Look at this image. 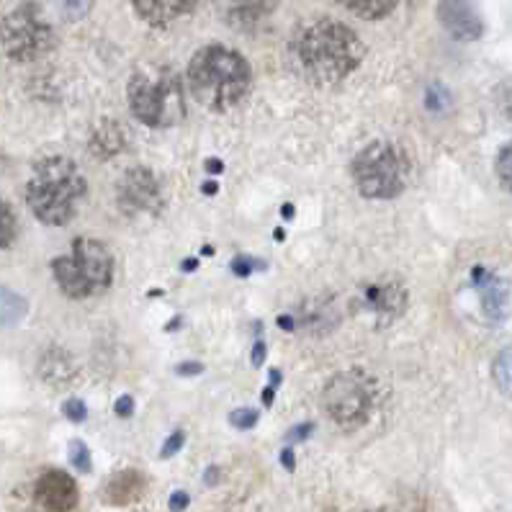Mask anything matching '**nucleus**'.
I'll return each instance as SVG.
<instances>
[{
  "label": "nucleus",
  "instance_id": "obj_1",
  "mask_svg": "<svg viewBox=\"0 0 512 512\" xmlns=\"http://www.w3.org/2000/svg\"><path fill=\"white\" fill-rule=\"evenodd\" d=\"M289 57L296 73L309 83L335 85L356 73L366 57V47L343 21L317 19L296 31Z\"/></svg>",
  "mask_w": 512,
  "mask_h": 512
},
{
  "label": "nucleus",
  "instance_id": "obj_2",
  "mask_svg": "<svg viewBox=\"0 0 512 512\" xmlns=\"http://www.w3.org/2000/svg\"><path fill=\"white\" fill-rule=\"evenodd\" d=\"M253 83L245 57L224 44H206L188 62L193 98L209 111H227L242 101Z\"/></svg>",
  "mask_w": 512,
  "mask_h": 512
},
{
  "label": "nucleus",
  "instance_id": "obj_3",
  "mask_svg": "<svg viewBox=\"0 0 512 512\" xmlns=\"http://www.w3.org/2000/svg\"><path fill=\"white\" fill-rule=\"evenodd\" d=\"M83 173L67 157H47L34 165L31 178L26 183V204L34 217L49 227H62L73 222L80 204L85 199Z\"/></svg>",
  "mask_w": 512,
  "mask_h": 512
},
{
  "label": "nucleus",
  "instance_id": "obj_4",
  "mask_svg": "<svg viewBox=\"0 0 512 512\" xmlns=\"http://www.w3.org/2000/svg\"><path fill=\"white\" fill-rule=\"evenodd\" d=\"M129 109L145 127L168 129L186 119L181 75L163 65L139 67L127 85Z\"/></svg>",
  "mask_w": 512,
  "mask_h": 512
},
{
  "label": "nucleus",
  "instance_id": "obj_5",
  "mask_svg": "<svg viewBox=\"0 0 512 512\" xmlns=\"http://www.w3.org/2000/svg\"><path fill=\"white\" fill-rule=\"evenodd\" d=\"M52 276L70 299H88L103 294L114 281V255L106 242L93 237H78L70 253L52 260Z\"/></svg>",
  "mask_w": 512,
  "mask_h": 512
},
{
  "label": "nucleus",
  "instance_id": "obj_6",
  "mask_svg": "<svg viewBox=\"0 0 512 512\" xmlns=\"http://www.w3.org/2000/svg\"><path fill=\"white\" fill-rule=\"evenodd\" d=\"M350 175L366 199H397L399 193L407 188L410 157L404 155L402 147L392 145V142H371L356 155V160L350 165Z\"/></svg>",
  "mask_w": 512,
  "mask_h": 512
},
{
  "label": "nucleus",
  "instance_id": "obj_7",
  "mask_svg": "<svg viewBox=\"0 0 512 512\" xmlns=\"http://www.w3.org/2000/svg\"><path fill=\"white\" fill-rule=\"evenodd\" d=\"M0 44L13 62H34L55 47V29L37 3H19L0 21Z\"/></svg>",
  "mask_w": 512,
  "mask_h": 512
},
{
  "label": "nucleus",
  "instance_id": "obj_8",
  "mask_svg": "<svg viewBox=\"0 0 512 512\" xmlns=\"http://www.w3.org/2000/svg\"><path fill=\"white\" fill-rule=\"evenodd\" d=\"M376 386L363 371H340L325 384L322 407L335 425L356 430L366 425L374 410Z\"/></svg>",
  "mask_w": 512,
  "mask_h": 512
},
{
  "label": "nucleus",
  "instance_id": "obj_9",
  "mask_svg": "<svg viewBox=\"0 0 512 512\" xmlns=\"http://www.w3.org/2000/svg\"><path fill=\"white\" fill-rule=\"evenodd\" d=\"M116 204H119L121 214L127 219H145L157 217L163 211L165 199L160 181L155 173L147 168H132L121 175V181L116 183Z\"/></svg>",
  "mask_w": 512,
  "mask_h": 512
},
{
  "label": "nucleus",
  "instance_id": "obj_10",
  "mask_svg": "<svg viewBox=\"0 0 512 512\" xmlns=\"http://www.w3.org/2000/svg\"><path fill=\"white\" fill-rule=\"evenodd\" d=\"M440 26L458 42H476L484 34V21L469 0H438Z\"/></svg>",
  "mask_w": 512,
  "mask_h": 512
},
{
  "label": "nucleus",
  "instance_id": "obj_11",
  "mask_svg": "<svg viewBox=\"0 0 512 512\" xmlns=\"http://www.w3.org/2000/svg\"><path fill=\"white\" fill-rule=\"evenodd\" d=\"M34 500L47 512H70L78 505V484L65 471H47L34 487Z\"/></svg>",
  "mask_w": 512,
  "mask_h": 512
},
{
  "label": "nucleus",
  "instance_id": "obj_12",
  "mask_svg": "<svg viewBox=\"0 0 512 512\" xmlns=\"http://www.w3.org/2000/svg\"><path fill=\"white\" fill-rule=\"evenodd\" d=\"M361 302L363 309L379 320V325H389L407 307V291L397 284H371L361 291Z\"/></svg>",
  "mask_w": 512,
  "mask_h": 512
},
{
  "label": "nucleus",
  "instance_id": "obj_13",
  "mask_svg": "<svg viewBox=\"0 0 512 512\" xmlns=\"http://www.w3.org/2000/svg\"><path fill=\"white\" fill-rule=\"evenodd\" d=\"M199 0H132V8L139 19L155 29H168L186 16H191Z\"/></svg>",
  "mask_w": 512,
  "mask_h": 512
},
{
  "label": "nucleus",
  "instance_id": "obj_14",
  "mask_svg": "<svg viewBox=\"0 0 512 512\" xmlns=\"http://www.w3.org/2000/svg\"><path fill=\"white\" fill-rule=\"evenodd\" d=\"M474 284L479 289V299H482V309L487 314V320H505L507 309H510V291H507L505 281L494 276V273L484 271V268H476Z\"/></svg>",
  "mask_w": 512,
  "mask_h": 512
},
{
  "label": "nucleus",
  "instance_id": "obj_15",
  "mask_svg": "<svg viewBox=\"0 0 512 512\" xmlns=\"http://www.w3.org/2000/svg\"><path fill=\"white\" fill-rule=\"evenodd\" d=\"M276 0H224V16L232 26H253L266 19Z\"/></svg>",
  "mask_w": 512,
  "mask_h": 512
},
{
  "label": "nucleus",
  "instance_id": "obj_16",
  "mask_svg": "<svg viewBox=\"0 0 512 512\" xmlns=\"http://www.w3.org/2000/svg\"><path fill=\"white\" fill-rule=\"evenodd\" d=\"M39 374L47 384L52 386H65L78 376V366L73 358L67 356L65 350H47L39 361Z\"/></svg>",
  "mask_w": 512,
  "mask_h": 512
},
{
  "label": "nucleus",
  "instance_id": "obj_17",
  "mask_svg": "<svg viewBox=\"0 0 512 512\" xmlns=\"http://www.w3.org/2000/svg\"><path fill=\"white\" fill-rule=\"evenodd\" d=\"M124 150V132L119 121H101L91 132V152L98 160H111Z\"/></svg>",
  "mask_w": 512,
  "mask_h": 512
},
{
  "label": "nucleus",
  "instance_id": "obj_18",
  "mask_svg": "<svg viewBox=\"0 0 512 512\" xmlns=\"http://www.w3.org/2000/svg\"><path fill=\"white\" fill-rule=\"evenodd\" d=\"M145 492V476L139 471H121L106 487V497L111 505H129V502L139 500Z\"/></svg>",
  "mask_w": 512,
  "mask_h": 512
},
{
  "label": "nucleus",
  "instance_id": "obj_19",
  "mask_svg": "<svg viewBox=\"0 0 512 512\" xmlns=\"http://www.w3.org/2000/svg\"><path fill=\"white\" fill-rule=\"evenodd\" d=\"M29 312V302L16 291L0 286V330L6 327H16Z\"/></svg>",
  "mask_w": 512,
  "mask_h": 512
},
{
  "label": "nucleus",
  "instance_id": "obj_20",
  "mask_svg": "<svg viewBox=\"0 0 512 512\" xmlns=\"http://www.w3.org/2000/svg\"><path fill=\"white\" fill-rule=\"evenodd\" d=\"M353 16L366 21H379L397 8L399 0H340Z\"/></svg>",
  "mask_w": 512,
  "mask_h": 512
},
{
  "label": "nucleus",
  "instance_id": "obj_21",
  "mask_svg": "<svg viewBox=\"0 0 512 512\" xmlns=\"http://www.w3.org/2000/svg\"><path fill=\"white\" fill-rule=\"evenodd\" d=\"M492 376L497 389H500L505 397L512 399V348H505L500 356L494 358Z\"/></svg>",
  "mask_w": 512,
  "mask_h": 512
},
{
  "label": "nucleus",
  "instance_id": "obj_22",
  "mask_svg": "<svg viewBox=\"0 0 512 512\" xmlns=\"http://www.w3.org/2000/svg\"><path fill=\"white\" fill-rule=\"evenodd\" d=\"M16 232H19V222H16V214H13L11 206L0 199V250L11 247V242L16 240Z\"/></svg>",
  "mask_w": 512,
  "mask_h": 512
},
{
  "label": "nucleus",
  "instance_id": "obj_23",
  "mask_svg": "<svg viewBox=\"0 0 512 512\" xmlns=\"http://www.w3.org/2000/svg\"><path fill=\"white\" fill-rule=\"evenodd\" d=\"M52 3L65 21H80L91 13L96 0H52Z\"/></svg>",
  "mask_w": 512,
  "mask_h": 512
},
{
  "label": "nucleus",
  "instance_id": "obj_24",
  "mask_svg": "<svg viewBox=\"0 0 512 512\" xmlns=\"http://www.w3.org/2000/svg\"><path fill=\"white\" fill-rule=\"evenodd\" d=\"M425 103H428L430 111H446L448 106H451V96H448V91L443 85L433 83L428 88V93H425Z\"/></svg>",
  "mask_w": 512,
  "mask_h": 512
},
{
  "label": "nucleus",
  "instance_id": "obj_25",
  "mask_svg": "<svg viewBox=\"0 0 512 512\" xmlns=\"http://www.w3.org/2000/svg\"><path fill=\"white\" fill-rule=\"evenodd\" d=\"M70 461H73L75 469L83 471V474L91 471V451H88V446H85L83 440H73V443H70Z\"/></svg>",
  "mask_w": 512,
  "mask_h": 512
},
{
  "label": "nucleus",
  "instance_id": "obj_26",
  "mask_svg": "<svg viewBox=\"0 0 512 512\" xmlns=\"http://www.w3.org/2000/svg\"><path fill=\"white\" fill-rule=\"evenodd\" d=\"M497 175H500L502 186L512 191V142L502 147V152L497 155Z\"/></svg>",
  "mask_w": 512,
  "mask_h": 512
},
{
  "label": "nucleus",
  "instance_id": "obj_27",
  "mask_svg": "<svg viewBox=\"0 0 512 512\" xmlns=\"http://www.w3.org/2000/svg\"><path fill=\"white\" fill-rule=\"evenodd\" d=\"M258 420H260V412L250 410V407H245V410H235L232 415H229V422H232V425L240 430L255 428V425H258Z\"/></svg>",
  "mask_w": 512,
  "mask_h": 512
},
{
  "label": "nucleus",
  "instance_id": "obj_28",
  "mask_svg": "<svg viewBox=\"0 0 512 512\" xmlns=\"http://www.w3.org/2000/svg\"><path fill=\"white\" fill-rule=\"evenodd\" d=\"M62 412H65L67 420L83 422V420H85V415H88V407H85L83 399L73 397V399H67V402L62 404Z\"/></svg>",
  "mask_w": 512,
  "mask_h": 512
},
{
  "label": "nucleus",
  "instance_id": "obj_29",
  "mask_svg": "<svg viewBox=\"0 0 512 512\" xmlns=\"http://www.w3.org/2000/svg\"><path fill=\"white\" fill-rule=\"evenodd\" d=\"M266 263H260V260L255 258H247V255H237L235 260H232V271H235V276H250L253 271H258V268H263Z\"/></svg>",
  "mask_w": 512,
  "mask_h": 512
},
{
  "label": "nucleus",
  "instance_id": "obj_30",
  "mask_svg": "<svg viewBox=\"0 0 512 512\" xmlns=\"http://www.w3.org/2000/svg\"><path fill=\"white\" fill-rule=\"evenodd\" d=\"M497 103H500L502 114L512 119V83H502L497 91Z\"/></svg>",
  "mask_w": 512,
  "mask_h": 512
},
{
  "label": "nucleus",
  "instance_id": "obj_31",
  "mask_svg": "<svg viewBox=\"0 0 512 512\" xmlns=\"http://www.w3.org/2000/svg\"><path fill=\"white\" fill-rule=\"evenodd\" d=\"M183 443H186V435H183L181 430H178V433L170 435V438L165 440V446H163V458L175 456V453H178V451H181V448H183Z\"/></svg>",
  "mask_w": 512,
  "mask_h": 512
},
{
  "label": "nucleus",
  "instance_id": "obj_32",
  "mask_svg": "<svg viewBox=\"0 0 512 512\" xmlns=\"http://www.w3.org/2000/svg\"><path fill=\"white\" fill-rule=\"evenodd\" d=\"M114 412L119 417H129L134 412V399L129 397V394H124V397H119L114 402Z\"/></svg>",
  "mask_w": 512,
  "mask_h": 512
},
{
  "label": "nucleus",
  "instance_id": "obj_33",
  "mask_svg": "<svg viewBox=\"0 0 512 512\" xmlns=\"http://www.w3.org/2000/svg\"><path fill=\"white\" fill-rule=\"evenodd\" d=\"M312 430H314L312 422H304V425H299V428L291 430V433L286 435V440H289V443H291V440H304L309 433H312Z\"/></svg>",
  "mask_w": 512,
  "mask_h": 512
},
{
  "label": "nucleus",
  "instance_id": "obj_34",
  "mask_svg": "<svg viewBox=\"0 0 512 512\" xmlns=\"http://www.w3.org/2000/svg\"><path fill=\"white\" fill-rule=\"evenodd\" d=\"M175 371H178L181 376H196V374H201V371H204V366H201V363H196V361H188V363H181V366L175 368Z\"/></svg>",
  "mask_w": 512,
  "mask_h": 512
},
{
  "label": "nucleus",
  "instance_id": "obj_35",
  "mask_svg": "<svg viewBox=\"0 0 512 512\" xmlns=\"http://www.w3.org/2000/svg\"><path fill=\"white\" fill-rule=\"evenodd\" d=\"M188 507V494L186 492H175L173 497H170V510L173 512H181Z\"/></svg>",
  "mask_w": 512,
  "mask_h": 512
},
{
  "label": "nucleus",
  "instance_id": "obj_36",
  "mask_svg": "<svg viewBox=\"0 0 512 512\" xmlns=\"http://www.w3.org/2000/svg\"><path fill=\"white\" fill-rule=\"evenodd\" d=\"M204 165H206V170H209L211 175H219L224 170V163H222V160H217V157H209Z\"/></svg>",
  "mask_w": 512,
  "mask_h": 512
},
{
  "label": "nucleus",
  "instance_id": "obj_37",
  "mask_svg": "<svg viewBox=\"0 0 512 512\" xmlns=\"http://www.w3.org/2000/svg\"><path fill=\"white\" fill-rule=\"evenodd\" d=\"M263 361H266V345L258 343V345H255V353H253V366L258 368Z\"/></svg>",
  "mask_w": 512,
  "mask_h": 512
},
{
  "label": "nucleus",
  "instance_id": "obj_38",
  "mask_svg": "<svg viewBox=\"0 0 512 512\" xmlns=\"http://www.w3.org/2000/svg\"><path fill=\"white\" fill-rule=\"evenodd\" d=\"M281 461H284V466L286 469H294V453L289 451V448H286V451H281Z\"/></svg>",
  "mask_w": 512,
  "mask_h": 512
},
{
  "label": "nucleus",
  "instance_id": "obj_39",
  "mask_svg": "<svg viewBox=\"0 0 512 512\" xmlns=\"http://www.w3.org/2000/svg\"><path fill=\"white\" fill-rule=\"evenodd\" d=\"M278 327H284V330H294V317H289V314L278 317Z\"/></svg>",
  "mask_w": 512,
  "mask_h": 512
},
{
  "label": "nucleus",
  "instance_id": "obj_40",
  "mask_svg": "<svg viewBox=\"0 0 512 512\" xmlns=\"http://www.w3.org/2000/svg\"><path fill=\"white\" fill-rule=\"evenodd\" d=\"M201 191H204L206 196H214V193H219V186L214 181H209V183H204V186H201Z\"/></svg>",
  "mask_w": 512,
  "mask_h": 512
},
{
  "label": "nucleus",
  "instance_id": "obj_41",
  "mask_svg": "<svg viewBox=\"0 0 512 512\" xmlns=\"http://www.w3.org/2000/svg\"><path fill=\"white\" fill-rule=\"evenodd\" d=\"M273 392H276V386L268 384V386H266V392H263V402L273 404Z\"/></svg>",
  "mask_w": 512,
  "mask_h": 512
},
{
  "label": "nucleus",
  "instance_id": "obj_42",
  "mask_svg": "<svg viewBox=\"0 0 512 512\" xmlns=\"http://www.w3.org/2000/svg\"><path fill=\"white\" fill-rule=\"evenodd\" d=\"M196 266H199V260H196V258H188V260H183V271H186V273H191L193 268H196Z\"/></svg>",
  "mask_w": 512,
  "mask_h": 512
},
{
  "label": "nucleus",
  "instance_id": "obj_43",
  "mask_svg": "<svg viewBox=\"0 0 512 512\" xmlns=\"http://www.w3.org/2000/svg\"><path fill=\"white\" fill-rule=\"evenodd\" d=\"M281 214H284L286 219H291V217H294V206H291V204H284V206H281Z\"/></svg>",
  "mask_w": 512,
  "mask_h": 512
},
{
  "label": "nucleus",
  "instance_id": "obj_44",
  "mask_svg": "<svg viewBox=\"0 0 512 512\" xmlns=\"http://www.w3.org/2000/svg\"><path fill=\"white\" fill-rule=\"evenodd\" d=\"M284 237H286V232H284V229H281V227H278V229H276V240H284Z\"/></svg>",
  "mask_w": 512,
  "mask_h": 512
},
{
  "label": "nucleus",
  "instance_id": "obj_45",
  "mask_svg": "<svg viewBox=\"0 0 512 512\" xmlns=\"http://www.w3.org/2000/svg\"><path fill=\"white\" fill-rule=\"evenodd\" d=\"M371 512H389V510H371Z\"/></svg>",
  "mask_w": 512,
  "mask_h": 512
}]
</instances>
